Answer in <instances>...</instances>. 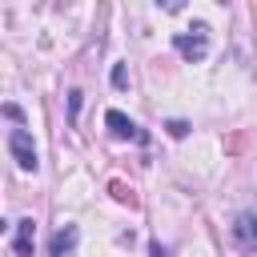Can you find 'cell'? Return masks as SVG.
<instances>
[{
    "instance_id": "277c9868",
    "label": "cell",
    "mask_w": 257,
    "mask_h": 257,
    "mask_svg": "<svg viewBox=\"0 0 257 257\" xmlns=\"http://www.w3.org/2000/svg\"><path fill=\"white\" fill-rule=\"evenodd\" d=\"M233 237H237L241 249H257V217L253 213H241L233 221Z\"/></svg>"
},
{
    "instance_id": "3957f363",
    "label": "cell",
    "mask_w": 257,
    "mask_h": 257,
    "mask_svg": "<svg viewBox=\"0 0 257 257\" xmlns=\"http://www.w3.org/2000/svg\"><path fill=\"white\" fill-rule=\"evenodd\" d=\"M104 124H108V133H112L116 141H141V145L149 141V137L137 128V120H128L120 108H108V112H104Z\"/></svg>"
},
{
    "instance_id": "7a4b0ae2",
    "label": "cell",
    "mask_w": 257,
    "mask_h": 257,
    "mask_svg": "<svg viewBox=\"0 0 257 257\" xmlns=\"http://www.w3.org/2000/svg\"><path fill=\"white\" fill-rule=\"evenodd\" d=\"M8 149H12V157H16V165H20L24 173H36V169H40V161H36V145H32V133H28V128H12Z\"/></svg>"
},
{
    "instance_id": "5b68a950",
    "label": "cell",
    "mask_w": 257,
    "mask_h": 257,
    "mask_svg": "<svg viewBox=\"0 0 257 257\" xmlns=\"http://www.w3.org/2000/svg\"><path fill=\"white\" fill-rule=\"evenodd\" d=\"M76 237H80V233H76V225H64V229H56V233H52V245H48V253H52V257H68V253L76 249Z\"/></svg>"
},
{
    "instance_id": "52a82bcc",
    "label": "cell",
    "mask_w": 257,
    "mask_h": 257,
    "mask_svg": "<svg viewBox=\"0 0 257 257\" xmlns=\"http://www.w3.org/2000/svg\"><path fill=\"white\" fill-rule=\"evenodd\" d=\"M108 189H112V197H116V201H120V205H137V193H133V189H128V185H124V181H112V185H108Z\"/></svg>"
},
{
    "instance_id": "ba28073f",
    "label": "cell",
    "mask_w": 257,
    "mask_h": 257,
    "mask_svg": "<svg viewBox=\"0 0 257 257\" xmlns=\"http://www.w3.org/2000/svg\"><path fill=\"white\" fill-rule=\"evenodd\" d=\"M112 88H128V72H124V64H112Z\"/></svg>"
},
{
    "instance_id": "30bf717a",
    "label": "cell",
    "mask_w": 257,
    "mask_h": 257,
    "mask_svg": "<svg viewBox=\"0 0 257 257\" xmlns=\"http://www.w3.org/2000/svg\"><path fill=\"white\" fill-rule=\"evenodd\" d=\"M165 128H169V137H189V124L185 120H169Z\"/></svg>"
},
{
    "instance_id": "6da1fadb",
    "label": "cell",
    "mask_w": 257,
    "mask_h": 257,
    "mask_svg": "<svg viewBox=\"0 0 257 257\" xmlns=\"http://www.w3.org/2000/svg\"><path fill=\"white\" fill-rule=\"evenodd\" d=\"M173 48H177L189 64L205 60V56H209V28H205V24H193V32H177V36H173Z\"/></svg>"
},
{
    "instance_id": "9c48e42d",
    "label": "cell",
    "mask_w": 257,
    "mask_h": 257,
    "mask_svg": "<svg viewBox=\"0 0 257 257\" xmlns=\"http://www.w3.org/2000/svg\"><path fill=\"white\" fill-rule=\"evenodd\" d=\"M76 112H80V88H72V92H68V116L76 120Z\"/></svg>"
},
{
    "instance_id": "8fae6325",
    "label": "cell",
    "mask_w": 257,
    "mask_h": 257,
    "mask_svg": "<svg viewBox=\"0 0 257 257\" xmlns=\"http://www.w3.org/2000/svg\"><path fill=\"white\" fill-rule=\"evenodd\" d=\"M149 257H165V249H161V241H149Z\"/></svg>"
},
{
    "instance_id": "7c38bea8",
    "label": "cell",
    "mask_w": 257,
    "mask_h": 257,
    "mask_svg": "<svg viewBox=\"0 0 257 257\" xmlns=\"http://www.w3.org/2000/svg\"><path fill=\"white\" fill-rule=\"evenodd\" d=\"M0 233H4V221H0Z\"/></svg>"
},
{
    "instance_id": "8992f818",
    "label": "cell",
    "mask_w": 257,
    "mask_h": 257,
    "mask_svg": "<svg viewBox=\"0 0 257 257\" xmlns=\"http://www.w3.org/2000/svg\"><path fill=\"white\" fill-rule=\"evenodd\" d=\"M32 233H36V221L32 217L16 221V257H32Z\"/></svg>"
}]
</instances>
